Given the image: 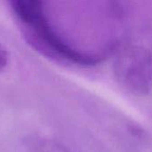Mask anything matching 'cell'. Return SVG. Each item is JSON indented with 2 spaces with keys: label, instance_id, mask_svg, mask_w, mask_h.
Listing matches in <instances>:
<instances>
[{
  "label": "cell",
  "instance_id": "obj_4",
  "mask_svg": "<svg viewBox=\"0 0 152 152\" xmlns=\"http://www.w3.org/2000/svg\"><path fill=\"white\" fill-rule=\"evenodd\" d=\"M9 61H10V55L7 49L2 44H0V73L6 69Z\"/></svg>",
  "mask_w": 152,
  "mask_h": 152
},
{
  "label": "cell",
  "instance_id": "obj_2",
  "mask_svg": "<svg viewBox=\"0 0 152 152\" xmlns=\"http://www.w3.org/2000/svg\"><path fill=\"white\" fill-rule=\"evenodd\" d=\"M113 69L118 84L135 96L152 91V52L144 46L126 45L117 52Z\"/></svg>",
  "mask_w": 152,
  "mask_h": 152
},
{
  "label": "cell",
  "instance_id": "obj_1",
  "mask_svg": "<svg viewBox=\"0 0 152 152\" xmlns=\"http://www.w3.org/2000/svg\"><path fill=\"white\" fill-rule=\"evenodd\" d=\"M28 43L41 53L69 62L88 65L95 61L66 44L52 28L45 14L43 3L37 0L11 2Z\"/></svg>",
  "mask_w": 152,
  "mask_h": 152
},
{
  "label": "cell",
  "instance_id": "obj_3",
  "mask_svg": "<svg viewBox=\"0 0 152 152\" xmlns=\"http://www.w3.org/2000/svg\"><path fill=\"white\" fill-rule=\"evenodd\" d=\"M28 152H70L61 144L50 140H34L28 143Z\"/></svg>",
  "mask_w": 152,
  "mask_h": 152
}]
</instances>
